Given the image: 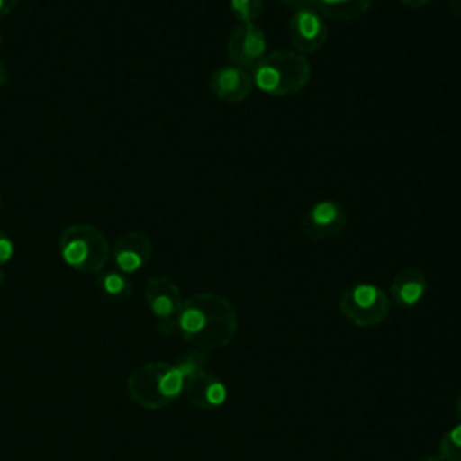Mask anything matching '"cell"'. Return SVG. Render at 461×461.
Segmentation results:
<instances>
[{
	"label": "cell",
	"instance_id": "603a6c76",
	"mask_svg": "<svg viewBox=\"0 0 461 461\" xmlns=\"http://www.w3.org/2000/svg\"><path fill=\"white\" fill-rule=\"evenodd\" d=\"M7 79H9V74H7V67H5V63L4 61H0V88L7 83Z\"/></svg>",
	"mask_w": 461,
	"mask_h": 461
},
{
	"label": "cell",
	"instance_id": "8992f818",
	"mask_svg": "<svg viewBox=\"0 0 461 461\" xmlns=\"http://www.w3.org/2000/svg\"><path fill=\"white\" fill-rule=\"evenodd\" d=\"M149 312L158 319V328L169 333L176 328V321L184 304L180 288L167 276H153L144 292Z\"/></svg>",
	"mask_w": 461,
	"mask_h": 461
},
{
	"label": "cell",
	"instance_id": "d4e9b609",
	"mask_svg": "<svg viewBox=\"0 0 461 461\" xmlns=\"http://www.w3.org/2000/svg\"><path fill=\"white\" fill-rule=\"evenodd\" d=\"M421 461H443L439 456H427V457H423Z\"/></svg>",
	"mask_w": 461,
	"mask_h": 461
},
{
	"label": "cell",
	"instance_id": "cb8c5ba5",
	"mask_svg": "<svg viewBox=\"0 0 461 461\" xmlns=\"http://www.w3.org/2000/svg\"><path fill=\"white\" fill-rule=\"evenodd\" d=\"M454 409H456V414H457L459 420H461V396L456 400V407H454Z\"/></svg>",
	"mask_w": 461,
	"mask_h": 461
},
{
	"label": "cell",
	"instance_id": "7c38bea8",
	"mask_svg": "<svg viewBox=\"0 0 461 461\" xmlns=\"http://www.w3.org/2000/svg\"><path fill=\"white\" fill-rule=\"evenodd\" d=\"M184 393L189 403L198 409H216L227 398L223 382L205 369L191 373L184 378Z\"/></svg>",
	"mask_w": 461,
	"mask_h": 461
},
{
	"label": "cell",
	"instance_id": "83f0119b",
	"mask_svg": "<svg viewBox=\"0 0 461 461\" xmlns=\"http://www.w3.org/2000/svg\"><path fill=\"white\" fill-rule=\"evenodd\" d=\"M0 209H2V196H0Z\"/></svg>",
	"mask_w": 461,
	"mask_h": 461
},
{
	"label": "cell",
	"instance_id": "4316f807",
	"mask_svg": "<svg viewBox=\"0 0 461 461\" xmlns=\"http://www.w3.org/2000/svg\"><path fill=\"white\" fill-rule=\"evenodd\" d=\"M0 49H2V32H0Z\"/></svg>",
	"mask_w": 461,
	"mask_h": 461
},
{
	"label": "cell",
	"instance_id": "7402d4cb",
	"mask_svg": "<svg viewBox=\"0 0 461 461\" xmlns=\"http://www.w3.org/2000/svg\"><path fill=\"white\" fill-rule=\"evenodd\" d=\"M447 5L452 14H456V16L461 14V0H447Z\"/></svg>",
	"mask_w": 461,
	"mask_h": 461
},
{
	"label": "cell",
	"instance_id": "ac0fdd59",
	"mask_svg": "<svg viewBox=\"0 0 461 461\" xmlns=\"http://www.w3.org/2000/svg\"><path fill=\"white\" fill-rule=\"evenodd\" d=\"M14 254V243L13 240L4 232L0 230V267L5 265Z\"/></svg>",
	"mask_w": 461,
	"mask_h": 461
},
{
	"label": "cell",
	"instance_id": "7a4b0ae2",
	"mask_svg": "<svg viewBox=\"0 0 461 461\" xmlns=\"http://www.w3.org/2000/svg\"><path fill=\"white\" fill-rule=\"evenodd\" d=\"M312 79V65L306 56L281 49L267 52V56L254 67V85L274 97H288L299 94Z\"/></svg>",
	"mask_w": 461,
	"mask_h": 461
},
{
	"label": "cell",
	"instance_id": "8fae6325",
	"mask_svg": "<svg viewBox=\"0 0 461 461\" xmlns=\"http://www.w3.org/2000/svg\"><path fill=\"white\" fill-rule=\"evenodd\" d=\"M153 254L151 240L142 232H126L117 238L112 247L110 258L113 259L117 270L122 274L139 272L148 265Z\"/></svg>",
	"mask_w": 461,
	"mask_h": 461
},
{
	"label": "cell",
	"instance_id": "ffe728a7",
	"mask_svg": "<svg viewBox=\"0 0 461 461\" xmlns=\"http://www.w3.org/2000/svg\"><path fill=\"white\" fill-rule=\"evenodd\" d=\"M18 4H20V0H0V18H4L11 11H14Z\"/></svg>",
	"mask_w": 461,
	"mask_h": 461
},
{
	"label": "cell",
	"instance_id": "484cf974",
	"mask_svg": "<svg viewBox=\"0 0 461 461\" xmlns=\"http://www.w3.org/2000/svg\"><path fill=\"white\" fill-rule=\"evenodd\" d=\"M2 279H4V272L0 270V283H2Z\"/></svg>",
	"mask_w": 461,
	"mask_h": 461
},
{
	"label": "cell",
	"instance_id": "6da1fadb",
	"mask_svg": "<svg viewBox=\"0 0 461 461\" xmlns=\"http://www.w3.org/2000/svg\"><path fill=\"white\" fill-rule=\"evenodd\" d=\"M176 328L182 337L200 349L227 346L238 331V312L218 294L202 292L184 301Z\"/></svg>",
	"mask_w": 461,
	"mask_h": 461
},
{
	"label": "cell",
	"instance_id": "4fadbf2b",
	"mask_svg": "<svg viewBox=\"0 0 461 461\" xmlns=\"http://www.w3.org/2000/svg\"><path fill=\"white\" fill-rule=\"evenodd\" d=\"M427 292V276L418 267H407L391 283V299L402 308L418 304Z\"/></svg>",
	"mask_w": 461,
	"mask_h": 461
},
{
	"label": "cell",
	"instance_id": "44dd1931",
	"mask_svg": "<svg viewBox=\"0 0 461 461\" xmlns=\"http://www.w3.org/2000/svg\"><path fill=\"white\" fill-rule=\"evenodd\" d=\"M429 2H430V0H402V4H405V5L411 7V9H421V7H425Z\"/></svg>",
	"mask_w": 461,
	"mask_h": 461
},
{
	"label": "cell",
	"instance_id": "9c48e42d",
	"mask_svg": "<svg viewBox=\"0 0 461 461\" xmlns=\"http://www.w3.org/2000/svg\"><path fill=\"white\" fill-rule=\"evenodd\" d=\"M328 38L326 18L319 11H294L288 22V40L292 50L306 56L317 52Z\"/></svg>",
	"mask_w": 461,
	"mask_h": 461
},
{
	"label": "cell",
	"instance_id": "3957f363",
	"mask_svg": "<svg viewBox=\"0 0 461 461\" xmlns=\"http://www.w3.org/2000/svg\"><path fill=\"white\" fill-rule=\"evenodd\" d=\"M126 391L139 407L157 411L180 396L184 376L175 364L148 362L128 376Z\"/></svg>",
	"mask_w": 461,
	"mask_h": 461
},
{
	"label": "cell",
	"instance_id": "ba28073f",
	"mask_svg": "<svg viewBox=\"0 0 461 461\" xmlns=\"http://www.w3.org/2000/svg\"><path fill=\"white\" fill-rule=\"evenodd\" d=\"M348 223V212L337 200L315 202L301 218V230L312 241H324L339 236Z\"/></svg>",
	"mask_w": 461,
	"mask_h": 461
},
{
	"label": "cell",
	"instance_id": "e0dca14e",
	"mask_svg": "<svg viewBox=\"0 0 461 461\" xmlns=\"http://www.w3.org/2000/svg\"><path fill=\"white\" fill-rule=\"evenodd\" d=\"M230 9L240 22H256L263 13V0H230Z\"/></svg>",
	"mask_w": 461,
	"mask_h": 461
},
{
	"label": "cell",
	"instance_id": "2e32d148",
	"mask_svg": "<svg viewBox=\"0 0 461 461\" xmlns=\"http://www.w3.org/2000/svg\"><path fill=\"white\" fill-rule=\"evenodd\" d=\"M439 457L443 461H461V423L454 425L441 436Z\"/></svg>",
	"mask_w": 461,
	"mask_h": 461
},
{
	"label": "cell",
	"instance_id": "52a82bcc",
	"mask_svg": "<svg viewBox=\"0 0 461 461\" xmlns=\"http://www.w3.org/2000/svg\"><path fill=\"white\" fill-rule=\"evenodd\" d=\"M267 36L256 22H240L229 34L227 54L236 67L254 70L267 56Z\"/></svg>",
	"mask_w": 461,
	"mask_h": 461
},
{
	"label": "cell",
	"instance_id": "5bb4252c",
	"mask_svg": "<svg viewBox=\"0 0 461 461\" xmlns=\"http://www.w3.org/2000/svg\"><path fill=\"white\" fill-rule=\"evenodd\" d=\"M319 13L335 22H351L373 5V0H315Z\"/></svg>",
	"mask_w": 461,
	"mask_h": 461
},
{
	"label": "cell",
	"instance_id": "277c9868",
	"mask_svg": "<svg viewBox=\"0 0 461 461\" xmlns=\"http://www.w3.org/2000/svg\"><path fill=\"white\" fill-rule=\"evenodd\" d=\"M63 261L83 274L101 272L112 254L106 236L90 223H72L59 236Z\"/></svg>",
	"mask_w": 461,
	"mask_h": 461
},
{
	"label": "cell",
	"instance_id": "5b68a950",
	"mask_svg": "<svg viewBox=\"0 0 461 461\" xmlns=\"http://www.w3.org/2000/svg\"><path fill=\"white\" fill-rule=\"evenodd\" d=\"M339 310L349 322L357 326H376L389 315L391 299L380 286L358 283L340 294Z\"/></svg>",
	"mask_w": 461,
	"mask_h": 461
},
{
	"label": "cell",
	"instance_id": "30bf717a",
	"mask_svg": "<svg viewBox=\"0 0 461 461\" xmlns=\"http://www.w3.org/2000/svg\"><path fill=\"white\" fill-rule=\"evenodd\" d=\"M254 88L252 74L236 65H223L209 76V90L214 97L225 103L245 101Z\"/></svg>",
	"mask_w": 461,
	"mask_h": 461
},
{
	"label": "cell",
	"instance_id": "9a60e30c",
	"mask_svg": "<svg viewBox=\"0 0 461 461\" xmlns=\"http://www.w3.org/2000/svg\"><path fill=\"white\" fill-rule=\"evenodd\" d=\"M97 286L104 295L115 301H122L131 295L133 292V283L128 277V274H122L121 270H106L99 274L97 277Z\"/></svg>",
	"mask_w": 461,
	"mask_h": 461
},
{
	"label": "cell",
	"instance_id": "d6986e66",
	"mask_svg": "<svg viewBox=\"0 0 461 461\" xmlns=\"http://www.w3.org/2000/svg\"><path fill=\"white\" fill-rule=\"evenodd\" d=\"M283 5H286L292 11H303V9H312L319 11L315 5V0H279Z\"/></svg>",
	"mask_w": 461,
	"mask_h": 461
}]
</instances>
